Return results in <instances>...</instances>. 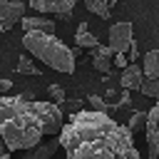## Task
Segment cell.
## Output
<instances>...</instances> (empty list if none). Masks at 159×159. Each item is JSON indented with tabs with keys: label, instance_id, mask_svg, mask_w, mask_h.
Listing matches in <instances>:
<instances>
[{
	"label": "cell",
	"instance_id": "obj_11",
	"mask_svg": "<svg viewBox=\"0 0 159 159\" xmlns=\"http://www.w3.org/2000/svg\"><path fill=\"white\" fill-rule=\"evenodd\" d=\"M22 30H42V32H55V20L42 17V15H32V17H22L20 20Z\"/></svg>",
	"mask_w": 159,
	"mask_h": 159
},
{
	"label": "cell",
	"instance_id": "obj_17",
	"mask_svg": "<svg viewBox=\"0 0 159 159\" xmlns=\"http://www.w3.org/2000/svg\"><path fill=\"white\" fill-rule=\"evenodd\" d=\"M142 124H147V112H134L132 117H129V122H127V127H129V132L134 134V132H139L142 129Z\"/></svg>",
	"mask_w": 159,
	"mask_h": 159
},
{
	"label": "cell",
	"instance_id": "obj_25",
	"mask_svg": "<svg viewBox=\"0 0 159 159\" xmlns=\"http://www.w3.org/2000/svg\"><path fill=\"white\" fill-rule=\"evenodd\" d=\"M109 2H117V0H109Z\"/></svg>",
	"mask_w": 159,
	"mask_h": 159
},
{
	"label": "cell",
	"instance_id": "obj_16",
	"mask_svg": "<svg viewBox=\"0 0 159 159\" xmlns=\"http://www.w3.org/2000/svg\"><path fill=\"white\" fill-rule=\"evenodd\" d=\"M15 70H17L20 75H40V67H35L30 57H20V60H17V67H15Z\"/></svg>",
	"mask_w": 159,
	"mask_h": 159
},
{
	"label": "cell",
	"instance_id": "obj_4",
	"mask_svg": "<svg viewBox=\"0 0 159 159\" xmlns=\"http://www.w3.org/2000/svg\"><path fill=\"white\" fill-rule=\"evenodd\" d=\"M25 2L22 0H0V32H7L25 17Z\"/></svg>",
	"mask_w": 159,
	"mask_h": 159
},
{
	"label": "cell",
	"instance_id": "obj_21",
	"mask_svg": "<svg viewBox=\"0 0 159 159\" xmlns=\"http://www.w3.org/2000/svg\"><path fill=\"white\" fill-rule=\"evenodd\" d=\"M127 57H129V62H134V60L139 57V45H137V42L129 45V55H127Z\"/></svg>",
	"mask_w": 159,
	"mask_h": 159
},
{
	"label": "cell",
	"instance_id": "obj_23",
	"mask_svg": "<svg viewBox=\"0 0 159 159\" xmlns=\"http://www.w3.org/2000/svg\"><path fill=\"white\" fill-rule=\"evenodd\" d=\"M10 89H12V82L5 80V77H0V94H5V92H10Z\"/></svg>",
	"mask_w": 159,
	"mask_h": 159
},
{
	"label": "cell",
	"instance_id": "obj_8",
	"mask_svg": "<svg viewBox=\"0 0 159 159\" xmlns=\"http://www.w3.org/2000/svg\"><path fill=\"white\" fill-rule=\"evenodd\" d=\"M60 147H62V142H60V137H55L50 142H40L30 149H22V159H50Z\"/></svg>",
	"mask_w": 159,
	"mask_h": 159
},
{
	"label": "cell",
	"instance_id": "obj_18",
	"mask_svg": "<svg viewBox=\"0 0 159 159\" xmlns=\"http://www.w3.org/2000/svg\"><path fill=\"white\" fill-rule=\"evenodd\" d=\"M47 94H50V99L52 102H57L60 107L65 104V99H67V94H65V89L60 87V84H47Z\"/></svg>",
	"mask_w": 159,
	"mask_h": 159
},
{
	"label": "cell",
	"instance_id": "obj_20",
	"mask_svg": "<svg viewBox=\"0 0 159 159\" xmlns=\"http://www.w3.org/2000/svg\"><path fill=\"white\" fill-rule=\"evenodd\" d=\"M89 104H92V107H97V109H104V112H107L104 99H102V97H97V94H92V97H89Z\"/></svg>",
	"mask_w": 159,
	"mask_h": 159
},
{
	"label": "cell",
	"instance_id": "obj_3",
	"mask_svg": "<svg viewBox=\"0 0 159 159\" xmlns=\"http://www.w3.org/2000/svg\"><path fill=\"white\" fill-rule=\"evenodd\" d=\"M22 47H27V52L32 57H37L40 62H45L47 67L72 75L75 72V57H77V47H67L62 40L55 37V32H42V30H25L22 35Z\"/></svg>",
	"mask_w": 159,
	"mask_h": 159
},
{
	"label": "cell",
	"instance_id": "obj_2",
	"mask_svg": "<svg viewBox=\"0 0 159 159\" xmlns=\"http://www.w3.org/2000/svg\"><path fill=\"white\" fill-rule=\"evenodd\" d=\"M62 127V107L57 102H37L22 94H0V137L5 139L10 152L30 149L40 144L42 137L60 134Z\"/></svg>",
	"mask_w": 159,
	"mask_h": 159
},
{
	"label": "cell",
	"instance_id": "obj_12",
	"mask_svg": "<svg viewBox=\"0 0 159 159\" xmlns=\"http://www.w3.org/2000/svg\"><path fill=\"white\" fill-rule=\"evenodd\" d=\"M75 42H77L80 47H89V50L99 45V40L89 32V25H87V22H80V27H77V32H75Z\"/></svg>",
	"mask_w": 159,
	"mask_h": 159
},
{
	"label": "cell",
	"instance_id": "obj_13",
	"mask_svg": "<svg viewBox=\"0 0 159 159\" xmlns=\"http://www.w3.org/2000/svg\"><path fill=\"white\" fill-rule=\"evenodd\" d=\"M84 5H87V10L92 12V15H97V17H102V20H109V15H112V2L109 0H84Z\"/></svg>",
	"mask_w": 159,
	"mask_h": 159
},
{
	"label": "cell",
	"instance_id": "obj_1",
	"mask_svg": "<svg viewBox=\"0 0 159 159\" xmlns=\"http://www.w3.org/2000/svg\"><path fill=\"white\" fill-rule=\"evenodd\" d=\"M67 159H142L134 134L104 109H80L60 132Z\"/></svg>",
	"mask_w": 159,
	"mask_h": 159
},
{
	"label": "cell",
	"instance_id": "obj_7",
	"mask_svg": "<svg viewBox=\"0 0 159 159\" xmlns=\"http://www.w3.org/2000/svg\"><path fill=\"white\" fill-rule=\"evenodd\" d=\"M27 5H30L32 10H37L40 15L55 12V15L70 17V15H72V7H75V0H27Z\"/></svg>",
	"mask_w": 159,
	"mask_h": 159
},
{
	"label": "cell",
	"instance_id": "obj_15",
	"mask_svg": "<svg viewBox=\"0 0 159 159\" xmlns=\"http://www.w3.org/2000/svg\"><path fill=\"white\" fill-rule=\"evenodd\" d=\"M139 92H142L144 97H154V99H157V97H159V80H157V77H144Z\"/></svg>",
	"mask_w": 159,
	"mask_h": 159
},
{
	"label": "cell",
	"instance_id": "obj_14",
	"mask_svg": "<svg viewBox=\"0 0 159 159\" xmlns=\"http://www.w3.org/2000/svg\"><path fill=\"white\" fill-rule=\"evenodd\" d=\"M144 75L159 80V50H152L144 55Z\"/></svg>",
	"mask_w": 159,
	"mask_h": 159
},
{
	"label": "cell",
	"instance_id": "obj_6",
	"mask_svg": "<svg viewBox=\"0 0 159 159\" xmlns=\"http://www.w3.org/2000/svg\"><path fill=\"white\" fill-rule=\"evenodd\" d=\"M132 42H134V37H132V22L122 20V22H114L109 27V47L114 50V55L117 52H127Z\"/></svg>",
	"mask_w": 159,
	"mask_h": 159
},
{
	"label": "cell",
	"instance_id": "obj_24",
	"mask_svg": "<svg viewBox=\"0 0 159 159\" xmlns=\"http://www.w3.org/2000/svg\"><path fill=\"white\" fill-rule=\"evenodd\" d=\"M65 104L72 109V114H75V112H80V107H82V102H80V99H70V102L65 99Z\"/></svg>",
	"mask_w": 159,
	"mask_h": 159
},
{
	"label": "cell",
	"instance_id": "obj_5",
	"mask_svg": "<svg viewBox=\"0 0 159 159\" xmlns=\"http://www.w3.org/2000/svg\"><path fill=\"white\" fill-rule=\"evenodd\" d=\"M147 152H149V159H159V97H157V104L147 112Z\"/></svg>",
	"mask_w": 159,
	"mask_h": 159
},
{
	"label": "cell",
	"instance_id": "obj_22",
	"mask_svg": "<svg viewBox=\"0 0 159 159\" xmlns=\"http://www.w3.org/2000/svg\"><path fill=\"white\" fill-rule=\"evenodd\" d=\"M0 159H10V147L5 144L2 137H0Z\"/></svg>",
	"mask_w": 159,
	"mask_h": 159
},
{
	"label": "cell",
	"instance_id": "obj_19",
	"mask_svg": "<svg viewBox=\"0 0 159 159\" xmlns=\"http://www.w3.org/2000/svg\"><path fill=\"white\" fill-rule=\"evenodd\" d=\"M114 65H117V67H127V65H129V57H127L124 52H117V55H114Z\"/></svg>",
	"mask_w": 159,
	"mask_h": 159
},
{
	"label": "cell",
	"instance_id": "obj_9",
	"mask_svg": "<svg viewBox=\"0 0 159 159\" xmlns=\"http://www.w3.org/2000/svg\"><path fill=\"white\" fill-rule=\"evenodd\" d=\"M144 77H147V75H144V67L129 62V65L122 70V75H119V84H122L124 89H139L142 82H144Z\"/></svg>",
	"mask_w": 159,
	"mask_h": 159
},
{
	"label": "cell",
	"instance_id": "obj_10",
	"mask_svg": "<svg viewBox=\"0 0 159 159\" xmlns=\"http://www.w3.org/2000/svg\"><path fill=\"white\" fill-rule=\"evenodd\" d=\"M114 55V50L107 45H97V47H92V67L97 70V72H102V75H109V67H112V62H109V57Z\"/></svg>",
	"mask_w": 159,
	"mask_h": 159
}]
</instances>
